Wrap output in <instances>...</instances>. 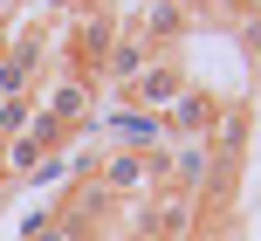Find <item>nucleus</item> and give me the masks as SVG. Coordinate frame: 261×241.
<instances>
[{
	"instance_id": "39448f33",
	"label": "nucleus",
	"mask_w": 261,
	"mask_h": 241,
	"mask_svg": "<svg viewBox=\"0 0 261 241\" xmlns=\"http://www.w3.org/2000/svg\"><path fill=\"white\" fill-rule=\"evenodd\" d=\"M213 117H220V110H213V97H172V104H165V131H172V138L213 131Z\"/></svg>"
},
{
	"instance_id": "f257e3e1",
	"label": "nucleus",
	"mask_w": 261,
	"mask_h": 241,
	"mask_svg": "<svg viewBox=\"0 0 261 241\" xmlns=\"http://www.w3.org/2000/svg\"><path fill=\"white\" fill-rule=\"evenodd\" d=\"M90 179H103L110 193H138V186H151V179H165L158 173V152H138V145H117V152H103V159H96V173Z\"/></svg>"
},
{
	"instance_id": "7ed1b4c3",
	"label": "nucleus",
	"mask_w": 261,
	"mask_h": 241,
	"mask_svg": "<svg viewBox=\"0 0 261 241\" xmlns=\"http://www.w3.org/2000/svg\"><path fill=\"white\" fill-rule=\"evenodd\" d=\"M69 49H76V76H96V69L110 62V49H117V28H110V14H83L76 35H69Z\"/></svg>"
},
{
	"instance_id": "20e7f679",
	"label": "nucleus",
	"mask_w": 261,
	"mask_h": 241,
	"mask_svg": "<svg viewBox=\"0 0 261 241\" xmlns=\"http://www.w3.org/2000/svg\"><path fill=\"white\" fill-rule=\"evenodd\" d=\"M83 110H90V76H62L48 90V104H41V117L55 131H69V124H83Z\"/></svg>"
},
{
	"instance_id": "f03ea898",
	"label": "nucleus",
	"mask_w": 261,
	"mask_h": 241,
	"mask_svg": "<svg viewBox=\"0 0 261 241\" xmlns=\"http://www.w3.org/2000/svg\"><path fill=\"white\" fill-rule=\"evenodd\" d=\"M172 97H179V69H172L165 55H158V62H151V69H144V76H138V83L124 90V110H144V117H165V104H172Z\"/></svg>"
},
{
	"instance_id": "0eeeda50",
	"label": "nucleus",
	"mask_w": 261,
	"mask_h": 241,
	"mask_svg": "<svg viewBox=\"0 0 261 241\" xmlns=\"http://www.w3.org/2000/svg\"><path fill=\"white\" fill-rule=\"evenodd\" d=\"M151 62H158L151 41H124V35H117V49H110V62H103V69H110V83H124V90H130V83H138Z\"/></svg>"
},
{
	"instance_id": "6e6552de",
	"label": "nucleus",
	"mask_w": 261,
	"mask_h": 241,
	"mask_svg": "<svg viewBox=\"0 0 261 241\" xmlns=\"http://www.w3.org/2000/svg\"><path fill=\"white\" fill-rule=\"evenodd\" d=\"M117 207H124V200L103 186V179H83V186H76V200H62V214H76V221H110Z\"/></svg>"
},
{
	"instance_id": "9d476101",
	"label": "nucleus",
	"mask_w": 261,
	"mask_h": 241,
	"mask_svg": "<svg viewBox=\"0 0 261 241\" xmlns=\"http://www.w3.org/2000/svg\"><path fill=\"white\" fill-rule=\"evenodd\" d=\"M0 152H7V138H0Z\"/></svg>"
},
{
	"instance_id": "423d86ee",
	"label": "nucleus",
	"mask_w": 261,
	"mask_h": 241,
	"mask_svg": "<svg viewBox=\"0 0 261 241\" xmlns=\"http://www.w3.org/2000/svg\"><path fill=\"white\" fill-rule=\"evenodd\" d=\"M186 21H193V7H186V0H151V14H144V35H138V41L165 49L172 35H186Z\"/></svg>"
},
{
	"instance_id": "1a4fd4ad",
	"label": "nucleus",
	"mask_w": 261,
	"mask_h": 241,
	"mask_svg": "<svg viewBox=\"0 0 261 241\" xmlns=\"http://www.w3.org/2000/svg\"><path fill=\"white\" fill-rule=\"evenodd\" d=\"M35 241H83V234H76V221H69V214H55V221H48V228H41Z\"/></svg>"
}]
</instances>
